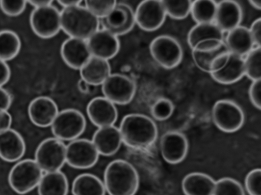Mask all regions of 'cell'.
I'll return each mask as SVG.
<instances>
[{"mask_svg":"<svg viewBox=\"0 0 261 195\" xmlns=\"http://www.w3.org/2000/svg\"><path fill=\"white\" fill-rule=\"evenodd\" d=\"M92 141L99 155L111 156L119 150L122 140L119 128L111 125L98 128Z\"/></svg>","mask_w":261,"mask_h":195,"instance_id":"22","label":"cell"},{"mask_svg":"<svg viewBox=\"0 0 261 195\" xmlns=\"http://www.w3.org/2000/svg\"><path fill=\"white\" fill-rule=\"evenodd\" d=\"M21 40L14 31H0V59L7 61L16 57L21 49Z\"/></svg>","mask_w":261,"mask_h":195,"instance_id":"30","label":"cell"},{"mask_svg":"<svg viewBox=\"0 0 261 195\" xmlns=\"http://www.w3.org/2000/svg\"><path fill=\"white\" fill-rule=\"evenodd\" d=\"M90 85L82 79H80L77 82V87L79 90L86 93L89 92Z\"/></svg>","mask_w":261,"mask_h":195,"instance_id":"45","label":"cell"},{"mask_svg":"<svg viewBox=\"0 0 261 195\" xmlns=\"http://www.w3.org/2000/svg\"><path fill=\"white\" fill-rule=\"evenodd\" d=\"M167 16L175 20L186 18L191 12L192 1L189 0L162 1Z\"/></svg>","mask_w":261,"mask_h":195,"instance_id":"33","label":"cell"},{"mask_svg":"<svg viewBox=\"0 0 261 195\" xmlns=\"http://www.w3.org/2000/svg\"><path fill=\"white\" fill-rule=\"evenodd\" d=\"M213 195H245L241 184L233 178L225 177L217 180Z\"/></svg>","mask_w":261,"mask_h":195,"instance_id":"34","label":"cell"},{"mask_svg":"<svg viewBox=\"0 0 261 195\" xmlns=\"http://www.w3.org/2000/svg\"><path fill=\"white\" fill-rule=\"evenodd\" d=\"M122 142L135 149L151 146L158 137V128L154 121L146 115L130 114L123 118L119 128Z\"/></svg>","mask_w":261,"mask_h":195,"instance_id":"1","label":"cell"},{"mask_svg":"<svg viewBox=\"0 0 261 195\" xmlns=\"http://www.w3.org/2000/svg\"><path fill=\"white\" fill-rule=\"evenodd\" d=\"M166 16L162 1H142L135 12L136 23L140 28L147 31H154L160 28Z\"/></svg>","mask_w":261,"mask_h":195,"instance_id":"13","label":"cell"},{"mask_svg":"<svg viewBox=\"0 0 261 195\" xmlns=\"http://www.w3.org/2000/svg\"><path fill=\"white\" fill-rule=\"evenodd\" d=\"M61 25L70 38L87 41L98 30L99 19L85 6L63 8L61 12Z\"/></svg>","mask_w":261,"mask_h":195,"instance_id":"3","label":"cell"},{"mask_svg":"<svg viewBox=\"0 0 261 195\" xmlns=\"http://www.w3.org/2000/svg\"><path fill=\"white\" fill-rule=\"evenodd\" d=\"M248 3L254 9L260 10L261 8L260 1H249Z\"/></svg>","mask_w":261,"mask_h":195,"instance_id":"47","label":"cell"},{"mask_svg":"<svg viewBox=\"0 0 261 195\" xmlns=\"http://www.w3.org/2000/svg\"><path fill=\"white\" fill-rule=\"evenodd\" d=\"M245 75L252 81L259 80L261 77V49L254 47L244 58Z\"/></svg>","mask_w":261,"mask_h":195,"instance_id":"32","label":"cell"},{"mask_svg":"<svg viewBox=\"0 0 261 195\" xmlns=\"http://www.w3.org/2000/svg\"><path fill=\"white\" fill-rule=\"evenodd\" d=\"M224 42L231 54L242 57L255 47L249 28L241 25L228 32Z\"/></svg>","mask_w":261,"mask_h":195,"instance_id":"23","label":"cell"},{"mask_svg":"<svg viewBox=\"0 0 261 195\" xmlns=\"http://www.w3.org/2000/svg\"><path fill=\"white\" fill-rule=\"evenodd\" d=\"M116 4L115 1H86L85 6L99 19L107 16Z\"/></svg>","mask_w":261,"mask_h":195,"instance_id":"36","label":"cell"},{"mask_svg":"<svg viewBox=\"0 0 261 195\" xmlns=\"http://www.w3.org/2000/svg\"><path fill=\"white\" fill-rule=\"evenodd\" d=\"M10 68L6 61L0 59V87L7 84L11 77Z\"/></svg>","mask_w":261,"mask_h":195,"instance_id":"42","label":"cell"},{"mask_svg":"<svg viewBox=\"0 0 261 195\" xmlns=\"http://www.w3.org/2000/svg\"><path fill=\"white\" fill-rule=\"evenodd\" d=\"M245 188L249 195H261V171L255 169L250 171L245 180Z\"/></svg>","mask_w":261,"mask_h":195,"instance_id":"37","label":"cell"},{"mask_svg":"<svg viewBox=\"0 0 261 195\" xmlns=\"http://www.w3.org/2000/svg\"><path fill=\"white\" fill-rule=\"evenodd\" d=\"M249 97L253 106L260 110L261 107L260 80L252 81L249 89Z\"/></svg>","mask_w":261,"mask_h":195,"instance_id":"39","label":"cell"},{"mask_svg":"<svg viewBox=\"0 0 261 195\" xmlns=\"http://www.w3.org/2000/svg\"><path fill=\"white\" fill-rule=\"evenodd\" d=\"M61 55L71 68L80 70L92 56L86 40L69 38L62 44Z\"/></svg>","mask_w":261,"mask_h":195,"instance_id":"19","label":"cell"},{"mask_svg":"<svg viewBox=\"0 0 261 195\" xmlns=\"http://www.w3.org/2000/svg\"><path fill=\"white\" fill-rule=\"evenodd\" d=\"M69 184L66 175L60 171L43 175L38 185L39 195H67Z\"/></svg>","mask_w":261,"mask_h":195,"instance_id":"27","label":"cell"},{"mask_svg":"<svg viewBox=\"0 0 261 195\" xmlns=\"http://www.w3.org/2000/svg\"><path fill=\"white\" fill-rule=\"evenodd\" d=\"M66 146L55 138H48L38 145L35 160L45 173L60 171L66 162Z\"/></svg>","mask_w":261,"mask_h":195,"instance_id":"7","label":"cell"},{"mask_svg":"<svg viewBox=\"0 0 261 195\" xmlns=\"http://www.w3.org/2000/svg\"><path fill=\"white\" fill-rule=\"evenodd\" d=\"M43 171L34 159L18 161L8 174L10 186L15 192L23 194L38 186L43 176Z\"/></svg>","mask_w":261,"mask_h":195,"instance_id":"5","label":"cell"},{"mask_svg":"<svg viewBox=\"0 0 261 195\" xmlns=\"http://www.w3.org/2000/svg\"><path fill=\"white\" fill-rule=\"evenodd\" d=\"M250 35L255 47H260L261 19H255L249 28Z\"/></svg>","mask_w":261,"mask_h":195,"instance_id":"40","label":"cell"},{"mask_svg":"<svg viewBox=\"0 0 261 195\" xmlns=\"http://www.w3.org/2000/svg\"><path fill=\"white\" fill-rule=\"evenodd\" d=\"M12 118L8 111L0 112V133L11 128Z\"/></svg>","mask_w":261,"mask_h":195,"instance_id":"43","label":"cell"},{"mask_svg":"<svg viewBox=\"0 0 261 195\" xmlns=\"http://www.w3.org/2000/svg\"><path fill=\"white\" fill-rule=\"evenodd\" d=\"M28 113L32 123L39 127H46L51 126L59 111L57 105L52 99L40 96L31 101Z\"/></svg>","mask_w":261,"mask_h":195,"instance_id":"16","label":"cell"},{"mask_svg":"<svg viewBox=\"0 0 261 195\" xmlns=\"http://www.w3.org/2000/svg\"><path fill=\"white\" fill-rule=\"evenodd\" d=\"M242 19V9L237 2L226 0L217 3L214 23L223 32L240 26Z\"/></svg>","mask_w":261,"mask_h":195,"instance_id":"20","label":"cell"},{"mask_svg":"<svg viewBox=\"0 0 261 195\" xmlns=\"http://www.w3.org/2000/svg\"><path fill=\"white\" fill-rule=\"evenodd\" d=\"M104 97L113 103L126 105L133 99L136 85L129 77L119 74H111L102 84Z\"/></svg>","mask_w":261,"mask_h":195,"instance_id":"12","label":"cell"},{"mask_svg":"<svg viewBox=\"0 0 261 195\" xmlns=\"http://www.w3.org/2000/svg\"><path fill=\"white\" fill-rule=\"evenodd\" d=\"M215 182L206 174L194 172L184 178L181 188L185 195H213Z\"/></svg>","mask_w":261,"mask_h":195,"instance_id":"24","label":"cell"},{"mask_svg":"<svg viewBox=\"0 0 261 195\" xmlns=\"http://www.w3.org/2000/svg\"><path fill=\"white\" fill-rule=\"evenodd\" d=\"M87 42L92 56L106 60L114 57L120 49L117 36L103 28L97 30Z\"/></svg>","mask_w":261,"mask_h":195,"instance_id":"17","label":"cell"},{"mask_svg":"<svg viewBox=\"0 0 261 195\" xmlns=\"http://www.w3.org/2000/svg\"><path fill=\"white\" fill-rule=\"evenodd\" d=\"M99 154L92 141L77 139L66 146V162L71 167L86 169L97 162Z\"/></svg>","mask_w":261,"mask_h":195,"instance_id":"11","label":"cell"},{"mask_svg":"<svg viewBox=\"0 0 261 195\" xmlns=\"http://www.w3.org/2000/svg\"><path fill=\"white\" fill-rule=\"evenodd\" d=\"M30 24L38 37L53 38L61 29V12L52 5L34 8L30 15Z\"/></svg>","mask_w":261,"mask_h":195,"instance_id":"10","label":"cell"},{"mask_svg":"<svg viewBox=\"0 0 261 195\" xmlns=\"http://www.w3.org/2000/svg\"><path fill=\"white\" fill-rule=\"evenodd\" d=\"M80 70L81 78L90 85H102L111 75L108 61L94 56H92Z\"/></svg>","mask_w":261,"mask_h":195,"instance_id":"25","label":"cell"},{"mask_svg":"<svg viewBox=\"0 0 261 195\" xmlns=\"http://www.w3.org/2000/svg\"><path fill=\"white\" fill-rule=\"evenodd\" d=\"M230 55L224 40L210 39L201 42L192 49V56L197 68L210 74L218 72Z\"/></svg>","mask_w":261,"mask_h":195,"instance_id":"4","label":"cell"},{"mask_svg":"<svg viewBox=\"0 0 261 195\" xmlns=\"http://www.w3.org/2000/svg\"><path fill=\"white\" fill-rule=\"evenodd\" d=\"M58 3L63 6L64 8L71 7L75 6L80 5L81 1H58Z\"/></svg>","mask_w":261,"mask_h":195,"instance_id":"46","label":"cell"},{"mask_svg":"<svg viewBox=\"0 0 261 195\" xmlns=\"http://www.w3.org/2000/svg\"><path fill=\"white\" fill-rule=\"evenodd\" d=\"M27 1H0V9L7 16L16 17L25 10Z\"/></svg>","mask_w":261,"mask_h":195,"instance_id":"38","label":"cell"},{"mask_svg":"<svg viewBox=\"0 0 261 195\" xmlns=\"http://www.w3.org/2000/svg\"><path fill=\"white\" fill-rule=\"evenodd\" d=\"M11 104V95L6 89L0 87V112L8 111Z\"/></svg>","mask_w":261,"mask_h":195,"instance_id":"41","label":"cell"},{"mask_svg":"<svg viewBox=\"0 0 261 195\" xmlns=\"http://www.w3.org/2000/svg\"><path fill=\"white\" fill-rule=\"evenodd\" d=\"M223 40V32L215 23L196 24L188 34L187 42L191 48L199 43L210 39Z\"/></svg>","mask_w":261,"mask_h":195,"instance_id":"29","label":"cell"},{"mask_svg":"<svg viewBox=\"0 0 261 195\" xmlns=\"http://www.w3.org/2000/svg\"><path fill=\"white\" fill-rule=\"evenodd\" d=\"M27 3L34 6L35 8H40L52 5L53 1L48 0L27 1Z\"/></svg>","mask_w":261,"mask_h":195,"instance_id":"44","label":"cell"},{"mask_svg":"<svg viewBox=\"0 0 261 195\" xmlns=\"http://www.w3.org/2000/svg\"><path fill=\"white\" fill-rule=\"evenodd\" d=\"M139 182L136 169L126 160H114L105 169L103 184L109 195H135Z\"/></svg>","mask_w":261,"mask_h":195,"instance_id":"2","label":"cell"},{"mask_svg":"<svg viewBox=\"0 0 261 195\" xmlns=\"http://www.w3.org/2000/svg\"><path fill=\"white\" fill-rule=\"evenodd\" d=\"M189 148L188 141L182 133L168 131L161 137L160 150L164 159L171 164L181 162L186 157Z\"/></svg>","mask_w":261,"mask_h":195,"instance_id":"15","label":"cell"},{"mask_svg":"<svg viewBox=\"0 0 261 195\" xmlns=\"http://www.w3.org/2000/svg\"><path fill=\"white\" fill-rule=\"evenodd\" d=\"M103 29L118 36L129 32L135 22V13L132 8L124 3L116 4L112 11L100 19Z\"/></svg>","mask_w":261,"mask_h":195,"instance_id":"14","label":"cell"},{"mask_svg":"<svg viewBox=\"0 0 261 195\" xmlns=\"http://www.w3.org/2000/svg\"><path fill=\"white\" fill-rule=\"evenodd\" d=\"M86 120L79 110L67 109L59 112L51 125L55 137L61 141H73L84 132Z\"/></svg>","mask_w":261,"mask_h":195,"instance_id":"6","label":"cell"},{"mask_svg":"<svg viewBox=\"0 0 261 195\" xmlns=\"http://www.w3.org/2000/svg\"><path fill=\"white\" fill-rule=\"evenodd\" d=\"M215 125L225 133H233L243 126L245 116L242 108L234 102L221 100L216 102L212 110Z\"/></svg>","mask_w":261,"mask_h":195,"instance_id":"9","label":"cell"},{"mask_svg":"<svg viewBox=\"0 0 261 195\" xmlns=\"http://www.w3.org/2000/svg\"><path fill=\"white\" fill-rule=\"evenodd\" d=\"M73 195H105L103 182L96 176L84 173L77 176L73 181Z\"/></svg>","mask_w":261,"mask_h":195,"instance_id":"28","label":"cell"},{"mask_svg":"<svg viewBox=\"0 0 261 195\" xmlns=\"http://www.w3.org/2000/svg\"><path fill=\"white\" fill-rule=\"evenodd\" d=\"M149 51L153 59L165 69L176 67L183 58V50L179 43L167 35L154 38L150 44Z\"/></svg>","mask_w":261,"mask_h":195,"instance_id":"8","label":"cell"},{"mask_svg":"<svg viewBox=\"0 0 261 195\" xmlns=\"http://www.w3.org/2000/svg\"><path fill=\"white\" fill-rule=\"evenodd\" d=\"M25 141L17 131L9 128L0 133V157L7 162L19 160L25 152Z\"/></svg>","mask_w":261,"mask_h":195,"instance_id":"21","label":"cell"},{"mask_svg":"<svg viewBox=\"0 0 261 195\" xmlns=\"http://www.w3.org/2000/svg\"><path fill=\"white\" fill-rule=\"evenodd\" d=\"M87 113L91 122L98 128L114 125L118 118L115 104L105 97L91 100L87 105Z\"/></svg>","mask_w":261,"mask_h":195,"instance_id":"18","label":"cell"},{"mask_svg":"<svg viewBox=\"0 0 261 195\" xmlns=\"http://www.w3.org/2000/svg\"><path fill=\"white\" fill-rule=\"evenodd\" d=\"M217 3L211 0L192 2L190 14L197 24L214 23Z\"/></svg>","mask_w":261,"mask_h":195,"instance_id":"31","label":"cell"},{"mask_svg":"<svg viewBox=\"0 0 261 195\" xmlns=\"http://www.w3.org/2000/svg\"><path fill=\"white\" fill-rule=\"evenodd\" d=\"M211 75L216 82L221 84L228 85L238 82L245 76L244 58L230 53L224 67Z\"/></svg>","mask_w":261,"mask_h":195,"instance_id":"26","label":"cell"},{"mask_svg":"<svg viewBox=\"0 0 261 195\" xmlns=\"http://www.w3.org/2000/svg\"><path fill=\"white\" fill-rule=\"evenodd\" d=\"M174 106L171 101L167 98H160L152 105L151 114L156 120L163 121L167 120L172 115Z\"/></svg>","mask_w":261,"mask_h":195,"instance_id":"35","label":"cell"}]
</instances>
